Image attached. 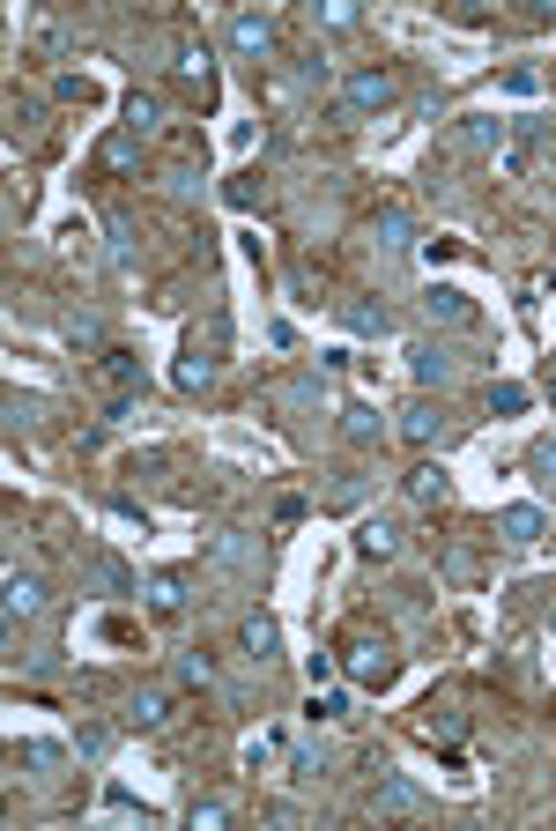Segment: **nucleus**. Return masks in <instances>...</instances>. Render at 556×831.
<instances>
[{
	"instance_id": "f257e3e1",
	"label": "nucleus",
	"mask_w": 556,
	"mask_h": 831,
	"mask_svg": "<svg viewBox=\"0 0 556 831\" xmlns=\"http://www.w3.org/2000/svg\"><path fill=\"white\" fill-rule=\"evenodd\" d=\"M341 668H349V684L379 690V684H393V668H401V654H393L387 638H349V646H341Z\"/></svg>"
},
{
	"instance_id": "f03ea898",
	"label": "nucleus",
	"mask_w": 556,
	"mask_h": 831,
	"mask_svg": "<svg viewBox=\"0 0 556 831\" xmlns=\"http://www.w3.org/2000/svg\"><path fill=\"white\" fill-rule=\"evenodd\" d=\"M97 371H104V387H112V416H126L134 409V387H142V357L134 349H97Z\"/></svg>"
},
{
	"instance_id": "7ed1b4c3",
	"label": "nucleus",
	"mask_w": 556,
	"mask_h": 831,
	"mask_svg": "<svg viewBox=\"0 0 556 831\" xmlns=\"http://www.w3.org/2000/svg\"><path fill=\"white\" fill-rule=\"evenodd\" d=\"M393 98H401V82H393L387 68H357L341 82V104H349V112H387Z\"/></svg>"
},
{
	"instance_id": "20e7f679",
	"label": "nucleus",
	"mask_w": 556,
	"mask_h": 831,
	"mask_svg": "<svg viewBox=\"0 0 556 831\" xmlns=\"http://www.w3.org/2000/svg\"><path fill=\"white\" fill-rule=\"evenodd\" d=\"M423 319H431V327H460V335H475V327H483L475 297L445 290V283H431V290H423Z\"/></svg>"
},
{
	"instance_id": "39448f33",
	"label": "nucleus",
	"mask_w": 556,
	"mask_h": 831,
	"mask_svg": "<svg viewBox=\"0 0 556 831\" xmlns=\"http://www.w3.org/2000/svg\"><path fill=\"white\" fill-rule=\"evenodd\" d=\"M445 431H453V423H445V409H437V401H409V409H401V439H409L415 453L445 445Z\"/></svg>"
},
{
	"instance_id": "423d86ee",
	"label": "nucleus",
	"mask_w": 556,
	"mask_h": 831,
	"mask_svg": "<svg viewBox=\"0 0 556 831\" xmlns=\"http://www.w3.org/2000/svg\"><path fill=\"white\" fill-rule=\"evenodd\" d=\"M453 142L467 148V156H497V148H505V120H490V112H460Z\"/></svg>"
},
{
	"instance_id": "0eeeda50",
	"label": "nucleus",
	"mask_w": 556,
	"mask_h": 831,
	"mask_svg": "<svg viewBox=\"0 0 556 831\" xmlns=\"http://www.w3.org/2000/svg\"><path fill=\"white\" fill-rule=\"evenodd\" d=\"M230 45H238V60H275V23L267 16H230Z\"/></svg>"
},
{
	"instance_id": "6e6552de",
	"label": "nucleus",
	"mask_w": 556,
	"mask_h": 831,
	"mask_svg": "<svg viewBox=\"0 0 556 831\" xmlns=\"http://www.w3.org/2000/svg\"><path fill=\"white\" fill-rule=\"evenodd\" d=\"M542 535H549L542 505H505V513H497V542H512V550H534Z\"/></svg>"
},
{
	"instance_id": "1a4fd4ad",
	"label": "nucleus",
	"mask_w": 556,
	"mask_h": 831,
	"mask_svg": "<svg viewBox=\"0 0 556 831\" xmlns=\"http://www.w3.org/2000/svg\"><path fill=\"white\" fill-rule=\"evenodd\" d=\"M371 809H379V817H423V787L415 780H401V772H387V780H379V794H371Z\"/></svg>"
},
{
	"instance_id": "9d476101",
	"label": "nucleus",
	"mask_w": 556,
	"mask_h": 831,
	"mask_svg": "<svg viewBox=\"0 0 556 831\" xmlns=\"http://www.w3.org/2000/svg\"><path fill=\"white\" fill-rule=\"evenodd\" d=\"M409 379H415V387H453V349L409 342Z\"/></svg>"
},
{
	"instance_id": "9b49d317",
	"label": "nucleus",
	"mask_w": 556,
	"mask_h": 831,
	"mask_svg": "<svg viewBox=\"0 0 556 831\" xmlns=\"http://www.w3.org/2000/svg\"><path fill=\"white\" fill-rule=\"evenodd\" d=\"M409 497L423 505V513H437V505L453 497V475H445L437 461H415V468H409Z\"/></svg>"
},
{
	"instance_id": "f8f14e48",
	"label": "nucleus",
	"mask_w": 556,
	"mask_h": 831,
	"mask_svg": "<svg viewBox=\"0 0 556 831\" xmlns=\"http://www.w3.org/2000/svg\"><path fill=\"white\" fill-rule=\"evenodd\" d=\"M341 327H349V335H387L393 312L379 305V297H341Z\"/></svg>"
},
{
	"instance_id": "ddd939ff",
	"label": "nucleus",
	"mask_w": 556,
	"mask_h": 831,
	"mask_svg": "<svg viewBox=\"0 0 556 831\" xmlns=\"http://www.w3.org/2000/svg\"><path fill=\"white\" fill-rule=\"evenodd\" d=\"M341 439L349 445H379L387 439V416L371 409V401H349V409H341Z\"/></svg>"
},
{
	"instance_id": "4468645a",
	"label": "nucleus",
	"mask_w": 556,
	"mask_h": 831,
	"mask_svg": "<svg viewBox=\"0 0 556 831\" xmlns=\"http://www.w3.org/2000/svg\"><path fill=\"white\" fill-rule=\"evenodd\" d=\"M357 557H401V527H393V520H363L357 527Z\"/></svg>"
},
{
	"instance_id": "2eb2a0df",
	"label": "nucleus",
	"mask_w": 556,
	"mask_h": 831,
	"mask_svg": "<svg viewBox=\"0 0 556 831\" xmlns=\"http://www.w3.org/2000/svg\"><path fill=\"white\" fill-rule=\"evenodd\" d=\"M38 609H45V587L30 572H8V624H30Z\"/></svg>"
},
{
	"instance_id": "dca6fc26",
	"label": "nucleus",
	"mask_w": 556,
	"mask_h": 831,
	"mask_svg": "<svg viewBox=\"0 0 556 831\" xmlns=\"http://www.w3.org/2000/svg\"><path fill=\"white\" fill-rule=\"evenodd\" d=\"M82 587H97V594H134V572H126L120 557H90V564H82Z\"/></svg>"
},
{
	"instance_id": "f3484780",
	"label": "nucleus",
	"mask_w": 556,
	"mask_h": 831,
	"mask_svg": "<svg viewBox=\"0 0 556 831\" xmlns=\"http://www.w3.org/2000/svg\"><path fill=\"white\" fill-rule=\"evenodd\" d=\"M208 379H216V357H200V349H186V357L171 365V387L178 393H208Z\"/></svg>"
},
{
	"instance_id": "a211bd4d",
	"label": "nucleus",
	"mask_w": 556,
	"mask_h": 831,
	"mask_svg": "<svg viewBox=\"0 0 556 831\" xmlns=\"http://www.w3.org/2000/svg\"><path fill=\"white\" fill-rule=\"evenodd\" d=\"M371 238H379V253H387V260H401V253H409V216H401V208H379V223H371Z\"/></svg>"
},
{
	"instance_id": "6ab92c4d",
	"label": "nucleus",
	"mask_w": 556,
	"mask_h": 831,
	"mask_svg": "<svg viewBox=\"0 0 556 831\" xmlns=\"http://www.w3.org/2000/svg\"><path fill=\"white\" fill-rule=\"evenodd\" d=\"M156 126H164V98H148V90H134V98H126V134H134V142H148Z\"/></svg>"
},
{
	"instance_id": "aec40b11",
	"label": "nucleus",
	"mask_w": 556,
	"mask_h": 831,
	"mask_svg": "<svg viewBox=\"0 0 556 831\" xmlns=\"http://www.w3.org/2000/svg\"><path fill=\"white\" fill-rule=\"evenodd\" d=\"M238 646H245V654H253V660H267V654H275V646H282V632H275V616H260V609H253V616H245V624H238Z\"/></svg>"
},
{
	"instance_id": "412c9836",
	"label": "nucleus",
	"mask_w": 556,
	"mask_h": 831,
	"mask_svg": "<svg viewBox=\"0 0 556 831\" xmlns=\"http://www.w3.org/2000/svg\"><path fill=\"white\" fill-rule=\"evenodd\" d=\"M148 609H156V616L186 609V572H156V579H148Z\"/></svg>"
},
{
	"instance_id": "4be33fe9",
	"label": "nucleus",
	"mask_w": 556,
	"mask_h": 831,
	"mask_svg": "<svg viewBox=\"0 0 556 831\" xmlns=\"http://www.w3.org/2000/svg\"><path fill=\"white\" fill-rule=\"evenodd\" d=\"M164 690H134V698H126V728L134 735H148V728H164Z\"/></svg>"
},
{
	"instance_id": "5701e85b",
	"label": "nucleus",
	"mask_w": 556,
	"mask_h": 831,
	"mask_svg": "<svg viewBox=\"0 0 556 831\" xmlns=\"http://www.w3.org/2000/svg\"><path fill=\"white\" fill-rule=\"evenodd\" d=\"M60 335H68L74 349H112V342H104V319H97V312H68V319H60Z\"/></svg>"
},
{
	"instance_id": "b1692460",
	"label": "nucleus",
	"mask_w": 556,
	"mask_h": 831,
	"mask_svg": "<svg viewBox=\"0 0 556 831\" xmlns=\"http://www.w3.org/2000/svg\"><path fill=\"white\" fill-rule=\"evenodd\" d=\"M423 735H431V742H460V735H467V712H453V706H423Z\"/></svg>"
},
{
	"instance_id": "393cba45",
	"label": "nucleus",
	"mask_w": 556,
	"mask_h": 831,
	"mask_svg": "<svg viewBox=\"0 0 556 831\" xmlns=\"http://www.w3.org/2000/svg\"><path fill=\"white\" fill-rule=\"evenodd\" d=\"M527 401L534 393L519 387V379H497V387H490V416H527Z\"/></svg>"
},
{
	"instance_id": "a878e982",
	"label": "nucleus",
	"mask_w": 556,
	"mask_h": 831,
	"mask_svg": "<svg viewBox=\"0 0 556 831\" xmlns=\"http://www.w3.org/2000/svg\"><path fill=\"white\" fill-rule=\"evenodd\" d=\"M16 758H23L30 772H60V765H68V750H60V742H23Z\"/></svg>"
},
{
	"instance_id": "bb28decb",
	"label": "nucleus",
	"mask_w": 556,
	"mask_h": 831,
	"mask_svg": "<svg viewBox=\"0 0 556 831\" xmlns=\"http://www.w3.org/2000/svg\"><path fill=\"white\" fill-rule=\"evenodd\" d=\"M171 68L186 74V82H208V45H200V38H186V45H178V60H171Z\"/></svg>"
},
{
	"instance_id": "cd10ccee",
	"label": "nucleus",
	"mask_w": 556,
	"mask_h": 831,
	"mask_svg": "<svg viewBox=\"0 0 556 831\" xmlns=\"http://www.w3.org/2000/svg\"><path fill=\"white\" fill-rule=\"evenodd\" d=\"M223 342H230V319H223V312H208V327H200V335H194V349H200V357H216V365H223Z\"/></svg>"
},
{
	"instance_id": "c85d7f7f",
	"label": "nucleus",
	"mask_w": 556,
	"mask_h": 831,
	"mask_svg": "<svg viewBox=\"0 0 556 831\" xmlns=\"http://www.w3.org/2000/svg\"><path fill=\"white\" fill-rule=\"evenodd\" d=\"M178 684H186V690H208V684H216L208 654H178Z\"/></svg>"
},
{
	"instance_id": "c756f323",
	"label": "nucleus",
	"mask_w": 556,
	"mask_h": 831,
	"mask_svg": "<svg viewBox=\"0 0 556 831\" xmlns=\"http://www.w3.org/2000/svg\"><path fill=\"white\" fill-rule=\"evenodd\" d=\"M327 505H334V513H357V505H363V475H334Z\"/></svg>"
},
{
	"instance_id": "7c9ffc66",
	"label": "nucleus",
	"mask_w": 556,
	"mask_h": 831,
	"mask_svg": "<svg viewBox=\"0 0 556 831\" xmlns=\"http://www.w3.org/2000/svg\"><path fill=\"white\" fill-rule=\"evenodd\" d=\"M305 712H312V720H341V712H349V698H341V690H319V684H312V706H305Z\"/></svg>"
},
{
	"instance_id": "2f4dec72",
	"label": "nucleus",
	"mask_w": 556,
	"mask_h": 831,
	"mask_svg": "<svg viewBox=\"0 0 556 831\" xmlns=\"http://www.w3.org/2000/svg\"><path fill=\"white\" fill-rule=\"evenodd\" d=\"M527 468H534V475H542V483H556V439L527 445Z\"/></svg>"
},
{
	"instance_id": "473e14b6",
	"label": "nucleus",
	"mask_w": 556,
	"mask_h": 831,
	"mask_svg": "<svg viewBox=\"0 0 556 831\" xmlns=\"http://www.w3.org/2000/svg\"><path fill=\"white\" fill-rule=\"evenodd\" d=\"M126 164H134V134H112L104 142V172H126Z\"/></svg>"
},
{
	"instance_id": "72a5a7b5",
	"label": "nucleus",
	"mask_w": 556,
	"mask_h": 831,
	"mask_svg": "<svg viewBox=\"0 0 556 831\" xmlns=\"http://www.w3.org/2000/svg\"><path fill=\"white\" fill-rule=\"evenodd\" d=\"M104 817H142V802H134V794L112 780V787H104Z\"/></svg>"
},
{
	"instance_id": "f704fd0d",
	"label": "nucleus",
	"mask_w": 556,
	"mask_h": 831,
	"mask_svg": "<svg viewBox=\"0 0 556 831\" xmlns=\"http://www.w3.org/2000/svg\"><path fill=\"white\" fill-rule=\"evenodd\" d=\"M267 758H275V735H267V728H260V735H245V765H253V772H260Z\"/></svg>"
},
{
	"instance_id": "c9c22d12",
	"label": "nucleus",
	"mask_w": 556,
	"mask_h": 831,
	"mask_svg": "<svg viewBox=\"0 0 556 831\" xmlns=\"http://www.w3.org/2000/svg\"><path fill=\"white\" fill-rule=\"evenodd\" d=\"M216 824H230V809L223 802H194V831H216Z\"/></svg>"
},
{
	"instance_id": "e433bc0d",
	"label": "nucleus",
	"mask_w": 556,
	"mask_h": 831,
	"mask_svg": "<svg viewBox=\"0 0 556 831\" xmlns=\"http://www.w3.org/2000/svg\"><path fill=\"white\" fill-rule=\"evenodd\" d=\"M275 520H282V527H297V520H305V497H297V490H282V497H275Z\"/></svg>"
},
{
	"instance_id": "4c0bfd02",
	"label": "nucleus",
	"mask_w": 556,
	"mask_h": 831,
	"mask_svg": "<svg viewBox=\"0 0 556 831\" xmlns=\"http://www.w3.org/2000/svg\"><path fill=\"white\" fill-rule=\"evenodd\" d=\"M52 90H60V98H68V104H90V82H82V74H60Z\"/></svg>"
},
{
	"instance_id": "58836bf2",
	"label": "nucleus",
	"mask_w": 556,
	"mask_h": 831,
	"mask_svg": "<svg viewBox=\"0 0 556 831\" xmlns=\"http://www.w3.org/2000/svg\"><path fill=\"white\" fill-rule=\"evenodd\" d=\"M542 393H549V409H556V371H549V387H542Z\"/></svg>"
}]
</instances>
